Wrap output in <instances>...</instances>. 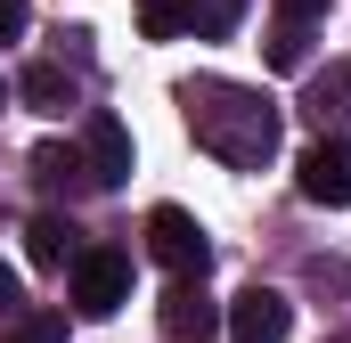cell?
<instances>
[{"instance_id": "cell-5", "label": "cell", "mask_w": 351, "mask_h": 343, "mask_svg": "<svg viewBox=\"0 0 351 343\" xmlns=\"http://www.w3.org/2000/svg\"><path fill=\"white\" fill-rule=\"evenodd\" d=\"M82 164H90V188H123V180H131V131H123L106 106L82 123Z\"/></svg>"}, {"instance_id": "cell-20", "label": "cell", "mask_w": 351, "mask_h": 343, "mask_svg": "<svg viewBox=\"0 0 351 343\" xmlns=\"http://www.w3.org/2000/svg\"><path fill=\"white\" fill-rule=\"evenodd\" d=\"M0 106H8V90H0Z\"/></svg>"}, {"instance_id": "cell-10", "label": "cell", "mask_w": 351, "mask_h": 343, "mask_svg": "<svg viewBox=\"0 0 351 343\" xmlns=\"http://www.w3.org/2000/svg\"><path fill=\"white\" fill-rule=\"evenodd\" d=\"M16 98H25L33 115H66V106H74V74H66L58 58H33V66L16 74Z\"/></svg>"}, {"instance_id": "cell-19", "label": "cell", "mask_w": 351, "mask_h": 343, "mask_svg": "<svg viewBox=\"0 0 351 343\" xmlns=\"http://www.w3.org/2000/svg\"><path fill=\"white\" fill-rule=\"evenodd\" d=\"M327 343H351V335H327Z\"/></svg>"}, {"instance_id": "cell-1", "label": "cell", "mask_w": 351, "mask_h": 343, "mask_svg": "<svg viewBox=\"0 0 351 343\" xmlns=\"http://www.w3.org/2000/svg\"><path fill=\"white\" fill-rule=\"evenodd\" d=\"M180 115H188V139L229 172H262L278 156V106L254 82H229V74H188L180 82Z\"/></svg>"}, {"instance_id": "cell-15", "label": "cell", "mask_w": 351, "mask_h": 343, "mask_svg": "<svg viewBox=\"0 0 351 343\" xmlns=\"http://www.w3.org/2000/svg\"><path fill=\"white\" fill-rule=\"evenodd\" d=\"M0 343H66V311H25Z\"/></svg>"}, {"instance_id": "cell-6", "label": "cell", "mask_w": 351, "mask_h": 343, "mask_svg": "<svg viewBox=\"0 0 351 343\" xmlns=\"http://www.w3.org/2000/svg\"><path fill=\"white\" fill-rule=\"evenodd\" d=\"M294 188H302L311 204H335V213H343V204H351V147H335V139L302 147V164H294Z\"/></svg>"}, {"instance_id": "cell-13", "label": "cell", "mask_w": 351, "mask_h": 343, "mask_svg": "<svg viewBox=\"0 0 351 343\" xmlns=\"http://www.w3.org/2000/svg\"><path fill=\"white\" fill-rule=\"evenodd\" d=\"M269 66H278V74H302V66H311V25H278V33H269Z\"/></svg>"}, {"instance_id": "cell-4", "label": "cell", "mask_w": 351, "mask_h": 343, "mask_svg": "<svg viewBox=\"0 0 351 343\" xmlns=\"http://www.w3.org/2000/svg\"><path fill=\"white\" fill-rule=\"evenodd\" d=\"M221 327H229V343H286V327H294V303H286L278 286H245V294H229Z\"/></svg>"}, {"instance_id": "cell-7", "label": "cell", "mask_w": 351, "mask_h": 343, "mask_svg": "<svg viewBox=\"0 0 351 343\" xmlns=\"http://www.w3.org/2000/svg\"><path fill=\"white\" fill-rule=\"evenodd\" d=\"M302 115L319 123V139L351 147V66H319L311 90H302Z\"/></svg>"}, {"instance_id": "cell-2", "label": "cell", "mask_w": 351, "mask_h": 343, "mask_svg": "<svg viewBox=\"0 0 351 343\" xmlns=\"http://www.w3.org/2000/svg\"><path fill=\"white\" fill-rule=\"evenodd\" d=\"M147 254L164 261L172 278H204V270H213V237H204V221H196V213L156 204V213H147Z\"/></svg>"}, {"instance_id": "cell-16", "label": "cell", "mask_w": 351, "mask_h": 343, "mask_svg": "<svg viewBox=\"0 0 351 343\" xmlns=\"http://www.w3.org/2000/svg\"><path fill=\"white\" fill-rule=\"evenodd\" d=\"M25 25H33V8L25 0H0V41H25Z\"/></svg>"}, {"instance_id": "cell-3", "label": "cell", "mask_w": 351, "mask_h": 343, "mask_svg": "<svg viewBox=\"0 0 351 343\" xmlns=\"http://www.w3.org/2000/svg\"><path fill=\"white\" fill-rule=\"evenodd\" d=\"M123 303H131V261L114 246H82V261H74V311L82 319H114Z\"/></svg>"}, {"instance_id": "cell-11", "label": "cell", "mask_w": 351, "mask_h": 343, "mask_svg": "<svg viewBox=\"0 0 351 343\" xmlns=\"http://www.w3.org/2000/svg\"><path fill=\"white\" fill-rule=\"evenodd\" d=\"M33 180H41V188H66V196H82V188H90V164H82V147L41 139V147H33Z\"/></svg>"}, {"instance_id": "cell-17", "label": "cell", "mask_w": 351, "mask_h": 343, "mask_svg": "<svg viewBox=\"0 0 351 343\" xmlns=\"http://www.w3.org/2000/svg\"><path fill=\"white\" fill-rule=\"evenodd\" d=\"M311 16H327V0H278V25H311Z\"/></svg>"}, {"instance_id": "cell-18", "label": "cell", "mask_w": 351, "mask_h": 343, "mask_svg": "<svg viewBox=\"0 0 351 343\" xmlns=\"http://www.w3.org/2000/svg\"><path fill=\"white\" fill-rule=\"evenodd\" d=\"M8 311H16V270L0 261V319H8Z\"/></svg>"}, {"instance_id": "cell-8", "label": "cell", "mask_w": 351, "mask_h": 343, "mask_svg": "<svg viewBox=\"0 0 351 343\" xmlns=\"http://www.w3.org/2000/svg\"><path fill=\"white\" fill-rule=\"evenodd\" d=\"M156 327H164L172 343H204L213 327H221V303H204V286H196V278H180L172 294H164V311H156Z\"/></svg>"}, {"instance_id": "cell-12", "label": "cell", "mask_w": 351, "mask_h": 343, "mask_svg": "<svg viewBox=\"0 0 351 343\" xmlns=\"http://www.w3.org/2000/svg\"><path fill=\"white\" fill-rule=\"evenodd\" d=\"M139 33H147V41H180V33H196V0H139Z\"/></svg>"}, {"instance_id": "cell-9", "label": "cell", "mask_w": 351, "mask_h": 343, "mask_svg": "<svg viewBox=\"0 0 351 343\" xmlns=\"http://www.w3.org/2000/svg\"><path fill=\"white\" fill-rule=\"evenodd\" d=\"M25 261H33V270H74V261H82V229H74L66 213H33V221H25Z\"/></svg>"}, {"instance_id": "cell-14", "label": "cell", "mask_w": 351, "mask_h": 343, "mask_svg": "<svg viewBox=\"0 0 351 343\" xmlns=\"http://www.w3.org/2000/svg\"><path fill=\"white\" fill-rule=\"evenodd\" d=\"M237 25H245V0H196V33L204 41H229Z\"/></svg>"}]
</instances>
